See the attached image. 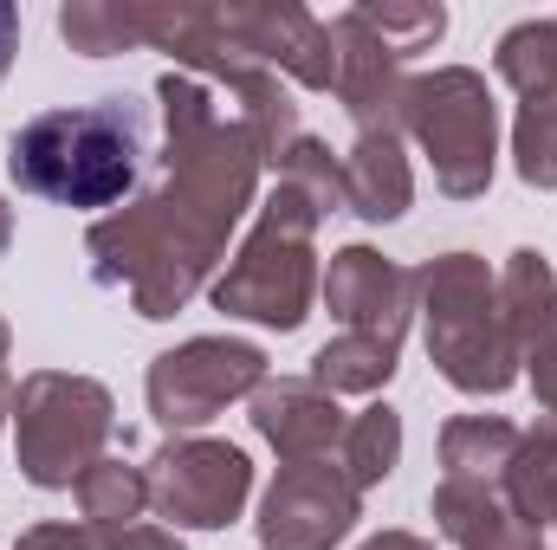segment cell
I'll list each match as a JSON object with an SVG mask.
<instances>
[{
  "label": "cell",
  "instance_id": "1",
  "mask_svg": "<svg viewBox=\"0 0 557 550\" xmlns=\"http://www.w3.org/2000/svg\"><path fill=\"white\" fill-rule=\"evenodd\" d=\"M162 182L98 214L85 234L91 278L111 291H131V311L162 324L175 317L201 285H214V266L227 260L234 227L247 221L260 195V142L240 117L221 111L214 85L195 72H162Z\"/></svg>",
  "mask_w": 557,
  "mask_h": 550
},
{
  "label": "cell",
  "instance_id": "2",
  "mask_svg": "<svg viewBox=\"0 0 557 550\" xmlns=\"http://www.w3.org/2000/svg\"><path fill=\"white\" fill-rule=\"evenodd\" d=\"M143 155H149L143 104H131V98L39 111L7 137V168L26 195L59 201V208H85V214L131 201Z\"/></svg>",
  "mask_w": 557,
  "mask_h": 550
},
{
  "label": "cell",
  "instance_id": "3",
  "mask_svg": "<svg viewBox=\"0 0 557 550\" xmlns=\"http://www.w3.org/2000/svg\"><path fill=\"white\" fill-rule=\"evenodd\" d=\"M416 311L428 363L460 396H506L519 383V350L499 311V273L480 253H441L416 273Z\"/></svg>",
  "mask_w": 557,
  "mask_h": 550
},
{
  "label": "cell",
  "instance_id": "4",
  "mask_svg": "<svg viewBox=\"0 0 557 550\" xmlns=\"http://www.w3.org/2000/svg\"><path fill=\"white\" fill-rule=\"evenodd\" d=\"M318 227H324V214L292 182H278L260 201V221L240 240V253L227 260V273L208 285L214 311L267 324V330H298L324 285L318 278Z\"/></svg>",
  "mask_w": 557,
  "mask_h": 550
},
{
  "label": "cell",
  "instance_id": "5",
  "mask_svg": "<svg viewBox=\"0 0 557 550\" xmlns=\"http://www.w3.org/2000/svg\"><path fill=\"white\" fill-rule=\"evenodd\" d=\"M111 427H117V402L91 376L33 370L13 389V453H20L26 486L39 492H72L85 466L104 460Z\"/></svg>",
  "mask_w": 557,
  "mask_h": 550
},
{
  "label": "cell",
  "instance_id": "6",
  "mask_svg": "<svg viewBox=\"0 0 557 550\" xmlns=\"http://www.w3.org/2000/svg\"><path fill=\"white\" fill-rule=\"evenodd\" d=\"M403 130L434 162V188L447 201H480L499 168V104L473 65H434L409 78Z\"/></svg>",
  "mask_w": 557,
  "mask_h": 550
},
{
  "label": "cell",
  "instance_id": "7",
  "mask_svg": "<svg viewBox=\"0 0 557 550\" xmlns=\"http://www.w3.org/2000/svg\"><path fill=\"white\" fill-rule=\"evenodd\" d=\"M201 59H253L267 72H285L305 91H337L331 26L311 7H298V0H214ZM201 59H188V65H201Z\"/></svg>",
  "mask_w": 557,
  "mask_h": 550
},
{
  "label": "cell",
  "instance_id": "8",
  "mask_svg": "<svg viewBox=\"0 0 557 550\" xmlns=\"http://www.w3.org/2000/svg\"><path fill=\"white\" fill-rule=\"evenodd\" d=\"M267 350L247 337H188L175 350H162L143 376V402L156 414V427L195 434L214 414H227V402H253V389L267 383Z\"/></svg>",
  "mask_w": 557,
  "mask_h": 550
},
{
  "label": "cell",
  "instance_id": "9",
  "mask_svg": "<svg viewBox=\"0 0 557 550\" xmlns=\"http://www.w3.org/2000/svg\"><path fill=\"white\" fill-rule=\"evenodd\" d=\"M143 473H149V505L175 518V532H227L253 499V460L234 440L208 434L162 440Z\"/></svg>",
  "mask_w": 557,
  "mask_h": 550
},
{
  "label": "cell",
  "instance_id": "10",
  "mask_svg": "<svg viewBox=\"0 0 557 550\" xmlns=\"http://www.w3.org/2000/svg\"><path fill=\"white\" fill-rule=\"evenodd\" d=\"M363 518V492L337 460H298L278 466L260 499V550H337Z\"/></svg>",
  "mask_w": 557,
  "mask_h": 550
},
{
  "label": "cell",
  "instance_id": "11",
  "mask_svg": "<svg viewBox=\"0 0 557 550\" xmlns=\"http://www.w3.org/2000/svg\"><path fill=\"white\" fill-rule=\"evenodd\" d=\"M324 26H331V46H337V98H344L357 137H370V130H396L403 137V98H409V72L403 65L409 59L389 52L357 7L331 13Z\"/></svg>",
  "mask_w": 557,
  "mask_h": 550
},
{
  "label": "cell",
  "instance_id": "12",
  "mask_svg": "<svg viewBox=\"0 0 557 550\" xmlns=\"http://www.w3.org/2000/svg\"><path fill=\"white\" fill-rule=\"evenodd\" d=\"M324 304L344 330H370V337H409L416 317V273L383 260L376 247H337L331 273H324Z\"/></svg>",
  "mask_w": 557,
  "mask_h": 550
},
{
  "label": "cell",
  "instance_id": "13",
  "mask_svg": "<svg viewBox=\"0 0 557 550\" xmlns=\"http://www.w3.org/2000/svg\"><path fill=\"white\" fill-rule=\"evenodd\" d=\"M247 421H253V434L273 447L285 466L331 460L344 447V427H350L344 402L331 389H318L311 376H267L253 389V402H247Z\"/></svg>",
  "mask_w": 557,
  "mask_h": 550
},
{
  "label": "cell",
  "instance_id": "14",
  "mask_svg": "<svg viewBox=\"0 0 557 550\" xmlns=\"http://www.w3.org/2000/svg\"><path fill=\"white\" fill-rule=\"evenodd\" d=\"M188 72H195V78H208V85H227V98L240 104L234 117L253 130L260 155H267V168H273V162H278V155H285L298 137H305V124H298V104H292V91L278 85V72L253 65V59H201V65H188Z\"/></svg>",
  "mask_w": 557,
  "mask_h": 550
},
{
  "label": "cell",
  "instance_id": "15",
  "mask_svg": "<svg viewBox=\"0 0 557 550\" xmlns=\"http://www.w3.org/2000/svg\"><path fill=\"white\" fill-rule=\"evenodd\" d=\"M441 538H454L460 550H545V532L525 525L499 486H460V479H441L434 499H428Z\"/></svg>",
  "mask_w": 557,
  "mask_h": 550
},
{
  "label": "cell",
  "instance_id": "16",
  "mask_svg": "<svg viewBox=\"0 0 557 550\" xmlns=\"http://www.w3.org/2000/svg\"><path fill=\"white\" fill-rule=\"evenodd\" d=\"M409 201H416V168H409L396 130H370L344 149V208L357 221L389 227L409 214Z\"/></svg>",
  "mask_w": 557,
  "mask_h": 550
},
{
  "label": "cell",
  "instance_id": "17",
  "mask_svg": "<svg viewBox=\"0 0 557 550\" xmlns=\"http://www.w3.org/2000/svg\"><path fill=\"white\" fill-rule=\"evenodd\" d=\"M499 311H506V330H512V350H519V370L532 357L557 350V273L539 247H519L499 273Z\"/></svg>",
  "mask_w": 557,
  "mask_h": 550
},
{
  "label": "cell",
  "instance_id": "18",
  "mask_svg": "<svg viewBox=\"0 0 557 550\" xmlns=\"http://www.w3.org/2000/svg\"><path fill=\"white\" fill-rule=\"evenodd\" d=\"M519 434L525 427H512L506 414H454L441 427V466H447V479H460V486H499L506 466H512V453H519Z\"/></svg>",
  "mask_w": 557,
  "mask_h": 550
},
{
  "label": "cell",
  "instance_id": "19",
  "mask_svg": "<svg viewBox=\"0 0 557 550\" xmlns=\"http://www.w3.org/2000/svg\"><path fill=\"white\" fill-rule=\"evenodd\" d=\"M396 370H403V343L370 337V330H344L311 357V383L331 396H376V389H389Z\"/></svg>",
  "mask_w": 557,
  "mask_h": 550
},
{
  "label": "cell",
  "instance_id": "20",
  "mask_svg": "<svg viewBox=\"0 0 557 550\" xmlns=\"http://www.w3.org/2000/svg\"><path fill=\"white\" fill-rule=\"evenodd\" d=\"M499 492L525 525H539V532L557 525V414H545L539 427L519 434V453H512Z\"/></svg>",
  "mask_w": 557,
  "mask_h": 550
},
{
  "label": "cell",
  "instance_id": "21",
  "mask_svg": "<svg viewBox=\"0 0 557 550\" xmlns=\"http://www.w3.org/2000/svg\"><path fill=\"white\" fill-rule=\"evenodd\" d=\"M78 492V512H85V532H131L143 525V512H149V473L131 466V460H117V453H104L98 466H85V479L72 486Z\"/></svg>",
  "mask_w": 557,
  "mask_h": 550
},
{
  "label": "cell",
  "instance_id": "22",
  "mask_svg": "<svg viewBox=\"0 0 557 550\" xmlns=\"http://www.w3.org/2000/svg\"><path fill=\"white\" fill-rule=\"evenodd\" d=\"M337 466L350 473V486H357V492L383 486V479L403 466V414L389 409V402H370L363 414H350L344 447H337Z\"/></svg>",
  "mask_w": 557,
  "mask_h": 550
},
{
  "label": "cell",
  "instance_id": "23",
  "mask_svg": "<svg viewBox=\"0 0 557 550\" xmlns=\"http://www.w3.org/2000/svg\"><path fill=\"white\" fill-rule=\"evenodd\" d=\"M493 65H499V78L519 91V104L557 91V20H519V26L499 39Z\"/></svg>",
  "mask_w": 557,
  "mask_h": 550
},
{
  "label": "cell",
  "instance_id": "24",
  "mask_svg": "<svg viewBox=\"0 0 557 550\" xmlns=\"http://www.w3.org/2000/svg\"><path fill=\"white\" fill-rule=\"evenodd\" d=\"M512 168L525 188H557V91L545 98H525L519 117H512Z\"/></svg>",
  "mask_w": 557,
  "mask_h": 550
},
{
  "label": "cell",
  "instance_id": "25",
  "mask_svg": "<svg viewBox=\"0 0 557 550\" xmlns=\"http://www.w3.org/2000/svg\"><path fill=\"white\" fill-rule=\"evenodd\" d=\"M357 13H363L370 33H376L389 52H403V59L441 46V33H447V7H441V0H363Z\"/></svg>",
  "mask_w": 557,
  "mask_h": 550
},
{
  "label": "cell",
  "instance_id": "26",
  "mask_svg": "<svg viewBox=\"0 0 557 550\" xmlns=\"http://www.w3.org/2000/svg\"><path fill=\"white\" fill-rule=\"evenodd\" d=\"M273 168H278V182H292V188H298L318 214H337V208H344V155H337L331 142L298 137L273 162Z\"/></svg>",
  "mask_w": 557,
  "mask_h": 550
},
{
  "label": "cell",
  "instance_id": "27",
  "mask_svg": "<svg viewBox=\"0 0 557 550\" xmlns=\"http://www.w3.org/2000/svg\"><path fill=\"white\" fill-rule=\"evenodd\" d=\"M13 550H98V538L85 525H26Z\"/></svg>",
  "mask_w": 557,
  "mask_h": 550
},
{
  "label": "cell",
  "instance_id": "28",
  "mask_svg": "<svg viewBox=\"0 0 557 550\" xmlns=\"http://www.w3.org/2000/svg\"><path fill=\"white\" fill-rule=\"evenodd\" d=\"M98 538V532H91ZM98 550H188L169 525H131V532H104L98 538Z\"/></svg>",
  "mask_w": 557,
  "mask_h": 550
},
{
  "label": "cell",
  "instance_id": "29",
  "mask_svg": "<svg viewBox=\"0 0 557 550\" xmlns=\"http://www.w3.org/2000/svg\"><path fill=\"white\" fill-rule=\"evenodd\" d=\"M525 383H532V396H539V409L557 414V350H545V357H532L525 370H519Z\"/></svg>",
  "mask_w": 557,
  "mask_h": 550
},
{
  "label": "cell",
  "instance_id": "30",
  "mask_svg": "<svg viewBox=\"0 0 557 550\" xmlns=\"http://www.w3.org/2000/svg\"><path fill=\"white\" fill-rule=\"evenodd\" d=\"M13 52H20V13L0 0V78H7V65H13Z\"/></svg>",
  "mask_w": 557,
  "mask_h": 550
},
{
  "label": "cell",
  "instance_id": "31",
  "mask_svg": "<svg viewBox=\"0 0 557 550\" xmlns=\"http://www.w3.org/2000/svg\"><path fill=\"white\" fill-rule=\"evenodd\" d=\"M357 550H434V545L416 538V532H376V538H363Z\"/></svg>",
  "mask_w": 557,
  "mask_h": 550
},
{
  "label": "cell",
  "instance_id": "32",
  "mask_svg": "<svg viewBox=\"0 0 557 550\" xmlns=\"http://www.w3.org/2000/svg\"><path fill=\"white\" fill-rule=\"evenodd\" d=\"M13 421V383H7V370H0V427Z\"/></svg>",
  "mask_w": 557,
  "mask_h": 550
},
{
  "label": "cell",
  "instance_id": "33",
  "mask_svg": "<svg viewBox=\"0 0 557 550\" xmlns=\"http://www.w3.org/2000/svg\"><path fill=\"white\" fill-rule=\"evenodd\" d=\"M7 247H13V208L0 201V253H7Z\"/></svg>",
  "mask_w": 557,
  "mask_h": 550
},
{
  "label": "cell",
  "instance_id": "34",
  "mask_svg": "<svg viewBox=\"0 0 557 550\" xmlns=\"http://www.w3.org/2000/svg\"><path fill=\"white\" fill-rule=\"evenodd\" d=\"M7 350H13V330H7V317H0V363H7Z\"/></svg>",
  "mask_w": 557,
  "mask_h": 550
}]
</instances>
